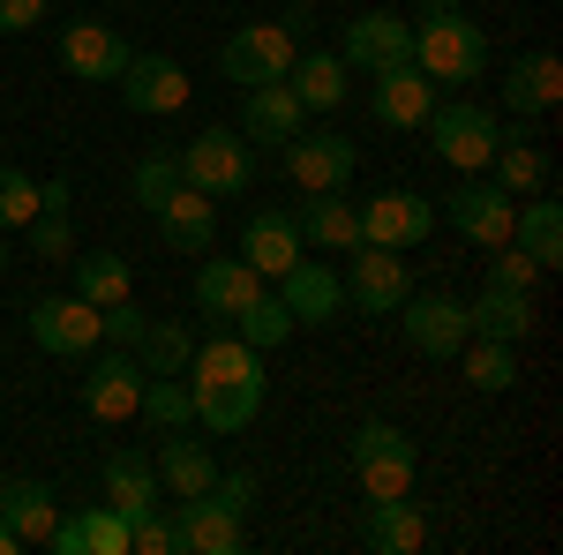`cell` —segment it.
Segmentation results:
<instances>
[{
	"label": "cell",
	"instance_id": "44",
	"mask_svg": "<svg viewBox=\"0 0 563 555\" xmlns=\"http://www.w3.org/2000/svg\"><path fill=\"white\" fill-rule=\"evenodd\" d=\"M488 286H519V293H533V278H541V263L533 256H519V248H511V241H504V248H488Z\"/></svg>",
	"mask_w": 563,
	"mask_h": 555
},
{
	"label": "cell",
	"instance_id": "47",
	"mask_svg": "<svg viewBox=\"0 0 563 555\" xmlns=\"http://www.w3.org/2000/svg\"><path fill=\"white\" fill-rule=\"evenodd\" d=\"M45 23V0H0V31L15 38V31H38Z\"/></svg>",
	"mask_w": 563,
	"mask_h": 555
},
{
	"label": "cell",
	"instance_id": "28",
	"mask_svg": "<svg viewBox=\"0 0 563 555\" xmlns=\"http://www.w3.org/2000/svg\"><path fill=\"white\" fill-rule=\"evenodd\" d=\"M556 98H563V60L556 53H519L511 76H504V106H511L519 121H533V113H549Z\"/></svg>",
	"mask_w": 563,
	"mask_h": 555
},
{
	"label": "cell",
	"instance_id": "42",
	"mask_svg": "<svg viewBox=\"0 0 563 555\" xmlns=\"http://www.w3.org/2000/svg\"><path fill=\"white\" fill-rule=\"evenodd\" d=\"M31 248H38V263H68L76 256V225H68V211H38L31 218Z\"/></svg>",
	"mask_w": 563,
	"mask_h": 555
},
{
	"label": "cell",
	"instance_id": "6",
	"mask_svg": "<svg viewBox=\"0 0 563 555\" xmlns=\"http://www.w3.org/2000/svg\"><path fill=\"white\" fill-rule=\"evenodd\" d=\"M421 129H429V151H435L451 173H488L504 121H496L488 106H474V98H459V106H443V98H435V113L421 121Z\"/></svg>",
	"mask_w": 563,
	"mask_h": 555
},
{
	"label": "cell",
	"instance_id": "41",
	"mask_svg": "<svg viewBox=\"0 0 563 555\" xmlns=\"http://www.w3.org/2000/svg\"><path fill=\"white\" fill-rule=\"evenodd\" d=\"M174 188H180V158H174V151H158V158L135 166V203H143V211H158Z\"/></svg>",
	"mask_w": 563,
	"mask_h": 555
},
{
	"label": "cell",
	"instance_id": "7",
	"mask_svg": "<svg viewBox=\"0 0 563 555\" xmlns=\"http://www.w3.org/2000/svg\"><path fill=\"white\" fill-rule=\"evenodd\" d=\"M31 338L53 360H84V353L106 345V323H98V308L84 293H45V300H31Z\"/></svg>",
	"mask_w": 563,
	"mask_h": 555
},
{
	"label": "cell",
	"instance_id": "13",
	"mask_svg": "<svg viewBox=\"0 0 563 555\" xmlns=\"http://www.w3.org/2000/svg\"><path fill=\"white\" fill-rule=\"evenodd\" d=\"M188 98H196V84H188V68L174 53H135L121 68V106L129 113H180Z\"/></svg>",
	"mask_w": 563,
	"mask_h": 555
},
{
	"label": "cell",
	"instance_id": "20",
	"mask_svg": "<svg viewBox=\"0 0 563 555\" xmlns=\"http://www.w3.org/2000/svg\"><path fill=\"white\" fill-rule=\"evenodd\" d=\"M301 256H308V241H301V225H294L286 211H256L249 225H241V263H249L256 278H286Z\"/></svg>",
	"mask_w": 563,
	"mask_h": 555
},
{
	"label": "cell",
	"instance_id": "37",
	"mask_svg": "<svg viewBox=\"0 0 563 555\" xmlns=\"http://www.w3.org/2000/svg\"><path fill=\"white\" fill-rule=\"evenodd\" d=\"M233 323H241L233 338H241V345H256V353H271V345H286L294 331H301V323H294V308H286V300L271 293V286H263V293L249 300V308H241Z\"/></svg>",
	"mask_w": 563,
	"mask_h": 555
},
{
	"label": "cell",
	"instance_id": "27",
	"mask_svg": "<svg viewBox=\"0 0 563 555\" xmlns=\"http://www.w3.org/2000/svg\"><path fill=\"white\" fill-rule=\"evenodd\" d=\"M256 293H263V278L241 256H218V263H203V270H196V308H203V315H218V323H233V315H241Z\"/></svg>",
	"mask_w": 563,
	"mask_h": 555
},
{
	"label": "cell",
	"instance_id": "8",
	"mask_svg": "<svg viewBox=\"0 0 563 555\" xmlns=\"http://www.w3.org/2000/svg\"><path fill=\"white\" fill-rule=\"evenodd\" d=\"M398 338L413 345L421 360H451L459 345L474 338L466 300H451V293H406V300H398Z\"/></svg>",
	"mask_w": 563,
	"mask_h": 555
},
{
	"label": "cell",
	"instance_id": "46",
	"mask_svg": "<svg viewBox=\"0 0 563 555\" xmlns=\"http://www.w3.org/2000/svg\"><path fill=\"white\" fill-rule=\"evenodd\" d=\"M211 496L225 503V511H241V518H249V511H256V473H218V480H211Z\"/></svg>",
	"mask_w": 563,
	"mask_h": 555
},
{
	"label": "cell",
	"instance_id": "34",
	"mask_svg": "<svg viewBox=\"0 0 563 555\" xmlns=\"http://www.w3.org/2000/svg\"><path fill=\"white\" fill-rule=\"evenodd\" d=\"M151 466H158V480H166V496H203V488H211L218 480V458L211 451H203V443H188V428H174V435H166V443H158V458H151Z\"/></svg>",
	"mask_w": 563,
	"mask_h": 555
},
{
	"label": "cell",
	"instance_id": "16",
	"mask_svg": "<svg viewBox=\"0 0 563 555\" xmlns=\"http://www.w3.org/2000/svg\"><path fill=\"white\" fill-rule=\"evenodd\" d=\"M174 541H180V555H233L241 541H249V518H241V511H225L211 488H203V496H180Z\"/></svg>",
	"mask_w": 563,
	"mask_h": 555
},
{
	"label": "cell",
	"instance_id": "3",
	"mask_svg": "<svg viewBox=\"0 0 563 555\" xmlns=\"http://www.w3.org/2000/svg\"><path fill=\"white\" fill-rule=\"evenodd\" d=\"M346 466H353V488L368 496V503H384V496H413V466H421V451H413V435L390 421H361L346 443Z\"/></svg>",
	"mask_w": 563,
	"mask_h": 555
},
{
	"label": "cell",
	"instance_id": "19",
	"mask_svg": "<svg viewBox=\"0 0 563 555\" xmlns=\"http://www.w3.org/2000/svg\"><path fill=\"white\" fill-rule=\"evenodd\" d=\"M151 218H158V241H166V248H180V256H211V241H218V203L203 196V188H188V180H180V188H174V196H166Z\"/></svg>",
	"mask_w": 563,
	"mask_h": 555
},
{
	"label": "cell",
	"instance_id": "50",
	"mask_svg": "<svg viewBox=\"0 0 563 555\" xmlns=\"http://www.w3.org/2000/svg\"><path fill=\"white\" fill-rule=\"evenodd\" d=\"M0 480H8V473H0Z\"/></svg>",
	"mask_w": 563,
	"mask_h": 555
},
{
	"label": "cell",
	"instance_id": "4",
	"mask_svg": "<svg viewBox=\"0 0 563 555\" xmlns=\"http://www.w3.org/2000/svg\"><path fill=\"white\" fill-rule=\"evenodd\" d=\"M301 60V31H294V15L286 23H241L233 38L218 45V68H225V84L256 90V84H286V68Z\"/></svg>",
	"mask_w": 563,
	"mask_h": 555
},
{
	"label": "cell",
	"instance_id": "14",
	"mask_svg": "<svg viewBox=\"0 0 563 555\" xmlns=\"http://www.w3.org/2000/svg\"><path fill=\"white\" fill-rule=\"evenodd\" d=\"M135 406H143V368H135L129 345H113V353H98V368L84 376V413L106 428L135 421Z\"/></svg>",
	"mask_w": 563,
	"mask_h": 555
},
{
	"label": "cell",
	"instance_id": "25",
	"mask_svg": "<svg viewBox=\"0 0 563 555\" xmlns=\"http://www.w3.org/2000/svg\"><path fill=\"white\" fill-rule=\"evenodd\" d=\"M45 548H53V555H129V518L106 511V503H90V511L60 518Z\"/></svg>",
	"mask_w": 563,
	"mask_h": 555
},
{
	"label": "cell",
	"instance_id": "21",
	"mask_svg": "<svg viewBox=\"0 0 563 555\" xmlns=\"http://www.w3.org/2000/svg\"><path fill=\"white\" fill-rule=\"evenodd\" d=\"M278 300L294 308V323H339V308H346V278H339V263H294L286 278H278Z\"/></svg>",
	"mask_w": 563,
	"mask_h": 555
},
{
	"label": "cell",
	"instance_id": "35",
	"mask_svg": "<svg viewBox=\"0 0 563 555\" xmlns=\"http://www.w3.org/2000/svg\"><path fill=\"white\" fill-rule=\"evenodd\" d=\"M451 360H459V376H466L474 390H488V398L519 384V345H504V338H466Z\"/></svg>",
	"mask_w": 563,
	"mask_h": 555
},
{
	"label": "cell",
	"instance_id": "17",
	"mask_svg": "<svg viewBox=\"0 0 563 555\" xmlns=\"http://www.w3.org/2000/svg\"><path fill=\"white\" fill-rule=\"evenodd\" d=\"M129 60L135 53H129V38H121L113 23H68V31H60V68L84 76V84H121Z\"/></svg>",
	"mask_w": 563,
	"mask_h": 555
},
{
	"label": "cell",
	"instance_id": "39",
	"mask_svg": "<svg viewBox=\"0 0 563 555\" xmlns=\"http://www.w3.org/2000/svg\"><path fill=\"white\" fill-rule=\"evenodd\" d=\"M151 428H196V398H188V384L180 376H143V406H135Z\"/></svg>",
	"mask_w": 563,
	"mask_h": 555
},
{
	"label": "cell",
	"instance_id": "30",
	"mask_svg": "<svg viewBox=\"0 0 563 555\" xmlns=\"http://www.w3.org/2000/svg\"><path fill=\"white\" fill-rule=\"evenodd\" d=\"M511 248H519V256H533L541 270H556V263H563V211H556V196H549V188H541V196H519Z\"/></svg>",
	"mask_w": 563,
	"mask_h": 555
},
{
	"label": "cell",
	"instance_id": "11",
	"mask_svg": "<svg viewBox=\"0 0 563 555\" xmlns=\"http://www.w3.org/2000/svg\"><path fill=\"white\" fill-rule=\"evenodd\" d=\"M353 166H361V158H353L346 135H331V129L286 135V180H294L301 196H331V188H346Z\"/></svg>",
	"mask_w": 563,
	"mask_h": 555
},
{
	"label": "cell",
	"instance_id": "33",
	"mask_svg": "<svg viewBox=\"0 0 563 555\" xmlns=\"http://www.w3.org/2000/svg\"><path fill=\"white\" fill-rule=\"evenodd\" d=\"M346 60H339V53H301V60H294V68H286V90H294V98H301L308 113H339V106H346Z\"/></svg>",
	"mask_w": 563,
	"mask_h": 555
},
{
	"label": "cell",
	"instance_id": "10",
	"mask_svg": "<svg viewBox=\"0 0 563 555\" xmlns=\"http://www.w3.org/2000/svg\"><path fill=\"white\" fill-rule=\"evenodd\" d=\"M346 308H361V315H398V300L413 293V270L398 263V248H376V241H361V248H346Z\"/></svg>",
	"mask_w": 563,
	"mask_h": 555
},
{
	"label": "cell",
	"instance_id": "18",
	"mask_svg": "<svg viewBox=\"0 0 563 555\" xmlns=\"http://www.w3.org/2000/svg\"><path fill=\"white\" fill-rule=\"evenodd\" d=\"M368 113H376L384 129H398V135L421 129V121L435 113V84L413 68V60H398V68H384V76H376V90H368Z\"/></svg>",
	"mask_w": 563,
	"mask_h": 555
},
{
	"label": "cell",
	"instance_id": "5",
	"mask_svg": "<svg viewBox=\"0 0 563 555\" xmlns=\"http://www.w3.org/2000/svg\"><path fill=\"white\" fill-rule=\"evenodd\" d=\"M180 158V180L188 188H203L211 203H225V196H241L249 180H256V143L241 129H203L188 151H174Z\"/></svg>",
	"mask_w": 563,
	"mask_h": 555
},
{
	"label": "cell",
	"instance_id": "43",
	"mask_svg": "<svg viewBox=\"0 0 563 555\" xmlns=\"http://www.w3.org/2000/svg\"><path fill=\"white\" fill-rule=\"evenodd\" d=\"M129 555H180V541H174V518L143 511V518L129 525Z\"/></svg>",
	"mask_w": 563,
	"mask_h": 555
},
{
	"label": "cell",
	"instance_id": "22",
	"mask_svg": "<svg viewBox=\"0 0 563 555\" xmlns=\"http://www.w3.org/2000/svg\"><path fill=\"white\" fill-rule=\"evenodd\" d=\"M361 548L421 555V548H429V518H421V503H413V496H384V503H368V518H361Z\"/></svg>",
	"mask_w": 563,
	"mask_h": 555
},
{
	"label": "cell",
	"instance_id": "32",
	"mask_svg": "<svg viewBox=\"0 0 563 555\" xmlns=\"http://www.w3.org/2000/svg\"><path fill=\"white\" fill-rule=\"evenodd\" d=\"M466 323H474V338L519 345L533 331V293H519V286H481V300H466Z\"/></svg>",
	"mask_w": 563,
	"mask_h": 555
},
{
	"label": "cell",
	"instance_id": "15",
	"mask_svg": "<svg viewBox=\"0 0 563 555\" xmlns=\"http://www.w3.org/2000/svg\"><path fill=\"white\" fill-rule=\"evenodd\" d=\"M511 218H519V196H504L496 180H459V196H451V225H459V241H474V248H504V241H511Z\"/></svg>",
	"mask_w": 563,
	"mask_h": 555
},
{
	"label": "cell",
	"instance_id": "2",
	"mask_svg": "<svg viewBox=\"0 0 563 555\" xmlns=\"http://www.w3.org/2000/svg\"><path fill=\"white\" fill-rule=\"evenodd\" d=\"M406 23H413V68H421L435 90L481 84V68H488V31L466 15V0H421V15H406Z\"/></svg>",
	"mask_w": 563,
	"mask_h": 555
},
{
	"label": "cell",
	"instance_id": "26",
	"mask_svg": "<svg viewBox=\"0 0 563 555\" xmlns=\"http://www.w3.org/2000/svg\"><path fill=\"white\" fill-rule=\"evenodd\" d=\"M98 480H106V511H121L129 525H135L143 511H158V466H151L143 451H113Z\"/></svg>",
	"mask_w": 563,
	"mask_h": 555
},
{
	"label": "cell",
	"instance_id": "40",
	"mask_svg": "<svg viewBox=\"0 0 563 555\" xmlns=\"http://www.w3.org/2000/svg\"><path fill=\"white\" fill-rule=\"evenodd\" d=\"M38 218V180L23 166H0V233L8 225H31Z\"/></svg>",
	"mask_w": 563,
	"mask_h": 555
},
{
	"label": "cell",
	"instance_id": "36",
	"mask_svg": "<svg viewBox=\"0 0 563 555\" xmlns=\"http://www.w3.org/2000/svg\"><path fill=\"white\" fill-rule=\"evenodd\" d=\"M188 353H196L188 323L151 315V323H143V338H135V368H143V376H180V368H188Z\"/></svg>",
	"mask_w": 563,
	"mask_h": 555
},
{
	"label": "cell",
	"instance_id": "31",
	"mask_svg": "<svg viewBox=\"0 0 563 555\" xmlns=\"http://www.w3.org/2000/svg\"><path fill=\"white\" fill-rule=\"evenodd\" d=\"M488 173H496V188L504 196H541L549 188V151L526 135V121L511 135H496V158H488Z\"/></svg>",
	"mask_w": 563,
	"mask_h": 555
},
{
	"label": "cell",
	"instance_id": "29",
	"mask_svg": "<svg viewBox=\"0 0 563 555\" xmlns=\"http://www.w3.org/2000/svg\"><path fill=\"white\" fill-rule=\"evenodd\" d=\"M301 121H308V106L286 84H256L241 98V135L249 143H286V135H301Z\"/></svg>",
	"mask_w": 563,
	"mask_h": 555
},
{
	"label": "cell",
	"instance_id": "1",
	"mask_svg": "<svg viewBox=\"0 0 563 555\" xmlns=\"http://www.w3.org/2000/svg\"><path fill=\"white\" fill-rule=\"evenodd\" d=\"M180 384H188V398H196V428L241 435V428L263 413V353L241 345V338H211V345L188 353Z\"/></svg>",
	"mask_w": 563,
	"mask_h": 555
},
{
	"label": "cell",
	"instance_id": "48",
	"mask_svg": "<svg viewBox=\"0 0 563 555\" xmlns=\"http://www.w3.org/2000/svg\"><path fill=\"white\" fill-rule=\"evenodd\" d=\"M0 555H23V541H15V533H8V525H0Z\"/></svg>",
	"mask_w": 563,
	"mask_h": 555
},
{
	"label": "cell",
	"instance_id": "45",
	"mask_svg": "<svg viewBox=\"0 0 563 555\" xmlns=\"http://www.w3.org/2000/svg\"><path fill=\"white\" fill-rule=\"evenodd\" d=\"M98 323H106V345H129V353H135V338H143L151 315H143L135 300H113V308H98Z\"/></svg>",
	"mask_w": 563,
	"mask_h": 555
},
{
	"label": "cell",
	"instance_id": "9",
	"mask_svg": "<svg viewBox=\"0 0 563 555\" xmlns=\"http://www.w3.org/2000/svg\"><path fill=\"white\" fill-rule=\"evenodd\" d=\"M339 60H346L353 76H384V68H398V60H413V23H406L398 8H368V15L346 23Z\"/></svg>",
	"mask_w": 563,
	"mask_h": 555
},
{
	"label": "cell",
	"instance_id": "49",
	"mask_svg": "<svg viewBox=\"0 0 563 555\" xmlns=\"http://www.w3.org/2000/svg\"><path fill=\"white\" fill-rule=\"evenodd\" d=\"M0 270H8V241H0Z\"/></svg>",
	"mask_w": 563,
	"mask_h": 555
},
{
	"label": "cell",
	"instance_id": "38",
	"mask_svg": "<svg viewBox=\"0 0 563 555\" xmlns=\"http://www.w3.org/2000/svg\"><path fill=\"white\" fill-rule=\"evenodd\" d=\"M76 293L90 300V308H113V300H135V270L121 256H106V248H98V256H84L76 263Z\"/></svg>",
	"mask_w": 563,
	"mask_h": 555
},
{
	"label": "cell",
	"instance_id": "23",
	"mask_svg": "<svg viewBox=\"0 0 563 555\" xmlns=\"http://www.w3.org/2000/svg\"><path fill=\"white\" fill-rule=\"evenodd\" d=\"M0 525L23 541V548H45L53 525H60V503L45 480H0Z\"/></svg>",
	"mask_w": 563,
	"mask_h": 555
},
{
	"label": "cell",
	"instance_id": "12",
	"mask_svg": "<svg viewBox=\"0 0 563 555\" xmlns=\"http://www.w3.org/2000/svg\"><path fill=\"white\" fill-rule=\"evenodd\" d=\"M435 233V203L429 196H413V188H384V196H368L361 203V241H376V248H421Z\"/></svg>",
	"mask_w": 563,
	"mask_h": 555
},
{
	"label": "cell",
	"instance_id": "24",
	"mask_svg": "<svg viewBox=\"0 0 563 555\" xmlns=\"http://www.w3.org/2000/svg\"><path fill=\"white\" fill-rule=\"evenodd\" d=\"M294 225H301L308 248H323V256H346V248H361V203H346V188H331V196H308Z\"/></svg>",
	"mask_w": 563,
	"mask_h": 555
}]
</instances>
